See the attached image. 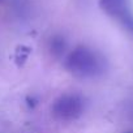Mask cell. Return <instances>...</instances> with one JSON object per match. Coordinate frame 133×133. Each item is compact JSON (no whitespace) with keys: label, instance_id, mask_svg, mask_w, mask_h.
I'll use <instances>...</instances> for the list:
<instances>
[{"label":"cell","instance_id":"obj_4","mask_svg":"<svg viewBox=\"0 0 133 133\" xmlns=\"http://www.w3.org/2000/svg\"><path fill=\"white\" fill-rule=\"evenodd\" d=\"M66 50V42L61 35H54L48 41V51L54 57H61Z\"/></svg>","mask_w":133,"mask_h":133},{"label":"cell","instance_id":"obj_2","mask_svg":"<svg viewBox=\"0 0 133 133\" xmlns=\"http://www.w3.org/2000/svg\"><path fill=\"white\" fill-rule=\"evenodd\" d=\"M86 101L78 93H65L52 104L51 111L55 119L60 121H73L85 111Z\"/></svg>","mask_w":133,"mask_h":133},{"label":"cell","instance_id":"obj_3","mask_svg":"<svg viewBox=\"0 0 133 133\" xmlns=\"http://www.w3.org/2000/svg\"><path fill=\"white\" fill-rule=\"evenodd\" d=\"M102 11L133 34L132 0H99Z\"/></svg>","mask_w":133,"mask_h":133},{"label":"cell","instance_id":"obj_6","mask_svg":"<svg viewBox=\"0 0 133 133\" xmlns=\"http://www.w3.org/2000/svg\"><path fill=\"white\" fill-rule=\"evenodd\" d=\"M128 133H133V132H128Z\"/></svg>","mask_w":133,"mask_h":133},{"label":"cell","instance_id":"obj_5","mask_svg":"<svg viewBox=\"0 0 133 133\" xmlns=\"http://www.w3.org/2000/svg\"><path fill=\"white\" fill-rule=\"evenodd\" d=\"M30 52H31V50H30L29 47H26V46H18L17 50H16V54H15L16 63H17L18 65H22V64L28 60Z\"/></svg>","mask_w":133,"mask_h":133},{"label":"cell","instance_id":"obj_1","mask_svg":"<svg viewBox=\"0 0 133 133\" xmlns=\"http://www.w3.org/2000/svg\"><path fill=\"white\" fill-rule=\"evenodd\" d=\"M64 66L78 78H94L104 72L106 60L95 50L86 46H77L65 56Z\"/></svg>","mask_w":133,"mask_h":133}]
</instances>
